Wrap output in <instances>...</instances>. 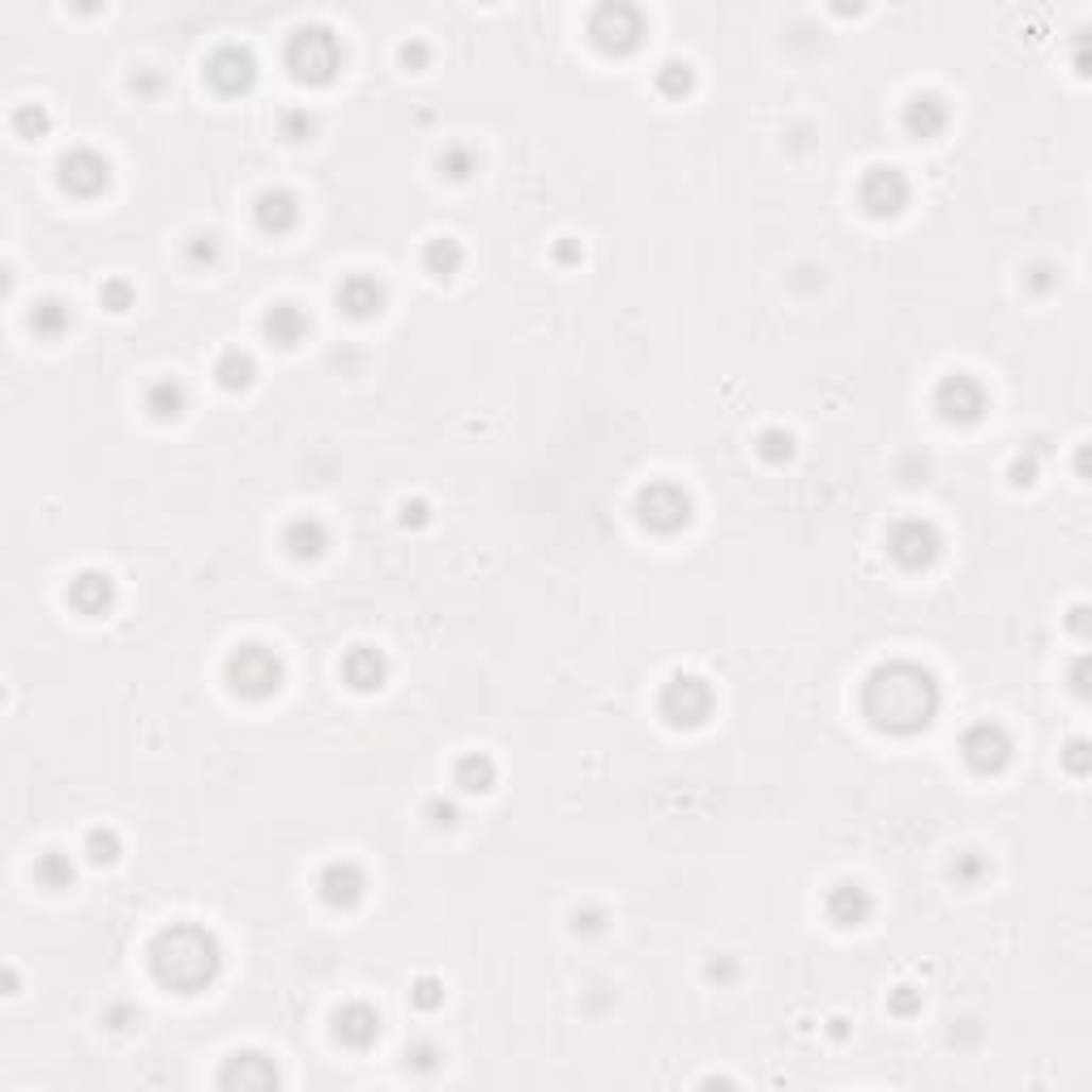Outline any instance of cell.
<instances>
[{
	"label": "cell",
	"instance_id": "d6a6232c",
	"mask_svg": "<svg viewBox=\"0 0 1092 1092\" xmlns=\"http://www.w3.org/2000/svg\"><path fill=\"white\" fill-rule=\"evenodd\" d=\"M86 850H90L95 863H116V858H120V841H116L112 829H95V833L86 837Z\"/></svg>",
	"mask_w": 1092,
	"mask_h": 1092
},
{
	"label": "cell",
	"instance_id": "ac0fdd59",
	"mask_svg": "<svg viewBox=\"0 0 1092 1092\" xmlns=\"http://www.w3.org/2000/svg\"><path fill=\"white\" fill-rule=\"evenodd\" d=\"M256 222H260V231H273V235L291 231L300 222V201L283 188H269V192L256 197Z\"/></svg>",
	"mask_w": 1092,
	"mask_h": 1092
},
{
	"label": "cell",
	"instance_id": "9c48e42d",
	"mask_svg": "<svg viewBox=\"0 0 1092 1092\" xmlns=\"http://www.w3.org/2000/svg\"><path fill=\"white\" fill-rule=\"evenodd\" d=\"M594 39L602 44V48H611V52H628V48H636L641 44V31H645V22H641V14L632 10V5H602L598 14H594Z\"/></svg>",
	"mask_w": 1092,
	"mask_h": 1092
},
{
	"label": "cell",
	"instance_id": "603a6c76",
	"mask_svg": "<svg viewBox=\"0 0 1092 1092\" xmlns=\"http://www.w3.org/2000/svg\"><path fill=\"white\" fill-rule=\"evenodd\" d=\"M265 334L278 346H295L308 334V317L295 304H278V308H269V317H265Z\"/></svg>",
	"mask_w": 1092,
	"mask_h": 1092
},
{
	"label": "cell",
	"instance_id": "836d02e7",
	"mask_svg": "<svg viewBox=\"0 0 1092 1092\" xmlns=\"http://www.w3.org/2000/svg\"><path fill=\"white\" fill-rule=\"evenodd\" d=\"M14 129H18L22 137H35V133L48 129V112H44V107H18V112H14Z\"/></svg>",
	"mask_w": 1092,
	"mask_h": 1092
},
{
	"label": "cell",
	"instance_id": "7402d4cb",
	"mask_svg": "<svg viewBox=\"0 0 1092 1092\" xmlns=\"http://www.w3.org/2000/svg\"><path fill=\"white\" fill-rule=\"evenodd\" d=\"M342 670H346V683H351V687H359V692H372V687L385 679V658H380L376 649L359 645V649H351V653H346Z\"/></svg>",
	"mask_w": 1092,
	"mask_h": 1092
},
{
	"label": "cell",
	"instance_id": "4fadbf2b",
	"mask_svg": "<svg viewBox=\"0 0 1092 1092\" xmlns=\"http://www.w3.org/2000/svg\"><path fill=\"white\" fill-rule=\"evenodd\" d=\"M61 184L78 197H95L107 188V158L95 150H73L61 158Z\"/></svg>",
	"mask_w": 1092,
	"mask_h": 1092
},
{
	"label": "cell",
	"instance_id": "5bb4252c",
	"mask_svg": "<svg viewBox=\"0 0 1092 1092\" xmlns=\"http://www.w3.org/2000/svg\"><path fill=\"white\" fill-rule=\"evenodd\" d=\"M334 1033H338L342 1045L368 1050V1045L376 1041V1033H380V1016H376L368 1003H346V1007L334 1016Z\"/></svg>",
	"mask_w": 1092,
	"mask_h": 1092
},
{
	"label": "cell",
	"instance_id": "8992f818",
	"mask_svg": "<svg viewBox=\"0 0 1092 1092\" xmlns=\"http://www.w3.org/2000/svg\"><path fill=\"white\" fill-rule=\"evenodd\" d=\"M713 709V692L704 679H692V675H679L666 683L662 692V713L675 721V726H700Z\"/></svg>",
	"mask_w": 1092,
	"mask_h": 1092
},
{
	"label": "cell",
	"instance_id": "8d00e7d4",
	"mask_svg": "<svg viewBox=\"0 0 1092 1092\" xmlns=\"http://www.w3.org/2000/svg\"><path fill=\"white\" fill-rule=\"evenodd\" d=\"M918 1007H922V994H918L914 986H901V990L892 994V1011H897V1016H909V1011H918Z\"/></svg>",
	"mask_w": 1092,
	"mask_h": 1092
},
{
	"label": "cell",
	"instance_id": "8fae6325",
	"mask_svg": "<svg viewBox=\"0 0 1092 1092\" xmlns=\"http://www.w3.org/2000/svg\"><path fill=\"white\" fill-rule=\"evenodd\" d=\"M960 751H965V760H969L973 772H999V768L1011 760V738L1003 734V726L982 721V726H973V730L965 734Z\"/></svg>",
	"mask_w": 1092,
	"mask_h": 1092
},
{
	"label": "cell",
	"instance_id": "b9f144b4",
	"mask_svg": "<svg viewBox=\"0 0 1092 1092\" xmlns=\"http://www.w3.org/2000/svg\"><path fill=\"white\" fill-rule=\"evenodd\" d=\"M192 256H197V260H201V256H205V260H214V243H209V235H205V243H197V248H192Z\"/></svg>",
	"mask_w": 1092,
	"mask_h": 1092
},
{
	"label": "cell",
	"instance_id": "f35d334b",
	"mask_svg": "<svg viewBox=\"0 0 1092 1092\" xmlns=\"http://www.w3.org/2000/svg\"><path fill=\"white\" fill-rule=\"evenodd\" d=\"M308 129H312V120H308L304 112H291V116H287V133H291V137H300V133H308Z\"/></svg>",
	"mask_w": 1092,
	"mask_h": 1092
},
{
	"label": "cell",
	"instance_id": "484cf974",
	"mask_svg": "<svg viewBox=\"0 0 1092 1092\" xmlns=\"http://www.w3.org/2000/svg\"><path fill=\"white\" fill-rule=\"evenodd\" d=\"M491 781H495V764H491L487 755H465V760L457 764V785H461V789L482 794V789H491Z\"/></svg>",
	"mask_w": 1092,
	"mask_h": 1092
},
{
	"label": "cell",
	"instance_id": "7a4b0ae2",
	"mask_svg": "<svg viewBox=\"0 0 1092 1092\" xmlns=\"http://www.w3.org/2000/svg\"><path fill=\"white\" fill-rule=\"evenodd\" d=\"M150 969L163 986H171L180 994H197L222 973V952L209 931L180 922V926H167L150 943Z\"/></svg>",
	"mask_w": 1092,
	"mask_h": 1092
},
{
	"label": "cell",
	"instance_id": "ffe728a7",
	"mask_svg": "<svg viewBox=\"0 0 1092 1092\" xmlns=\"http://www.w3.org/2000/svg\"><path fill=\"white\" fill-rule=\"evenodd\" d=\"M829 914H833L837 926H858V922H867V914H871L867 888H858V884L833 888V892H829Z\"/></svg>",
	"mask_w": 1092,
	"mask_h": 1092
},
{
	"label": "cell",
	"instance_id": "cb8c5ba5",
	"mask_svg": "<svg viewBox=\"0 0 1092 1092\" xmlns=\"http://www.w3.org/2000/svg\"><path fill=\"white\" fill-rule=\"evenodd\" d=\"M905 124H909V133H918V137H935V133L948 124V107H943L935 95H918V99L909 103V112H905Z\"/></svg>",
	"mask_w": 1092,
	"mask_h": 1092
},
{
	"label": "cell",
	"instance_id": "5b68a950",
	"mask_svg": "<svg viewBox=\"0 0 1092 1092\" xmlns=\"http://www.w3.org/2000/svg\"><path fill=\"white\" fill-rule=\"evenodd\" d=\"M636 516H641V525H649L658 533H675L679 525H687L692 499L675 482H649L636 495Z\"/></svg>",
	"mask_w": 1092,
	"mask_h": 1092
},
{
	"label": "cell",
	"instance_id": "277c9868",
	"mask_svg": "<svg viewBox=\"0 0 1092 1092\" xmlns=\"http://www.w3.org/2000/svg\"><path fill=\"white\" fill-rule=\"evenodd\" d=\"M226 683L248 700H265L283 683V662L265 645H243L226 658Z\"/></svg>",
	"mask_w": 1092,
	"mask_h": 1092
},
{
	"label": "cell",
	"instance_id": "1f68e13d",
	"mask_svg": "<svg viewBox=\"0 0 1092 1092\" xmlns=\"http://www.w3.org/2000/svg\"><path fill=\"white\" fill-rule=\"evenodd\" d=\"M760 457H768V461H789V457H794V436L781 431V427H768V431L760 436Z\"/></svg>",
	"mask_w": 1092,
	"mask_h": 1092
},
{
	"label": "cell",
	"instance_id": "ee69618b",
	"mask_svg": "<svg viewBox=\"0 0 1092 1092\" xmlns=\"http://www.w3.org/2000/svg\"><path fill=\"white\" fill-rule=\"evenodd\" d=\"M709 977H734V965H709Z\"/></svg>",
	"mask_w": 1092,
	"mask_h": 1092
},
{
	"label": "cell",
	"instance_id": "7bdbcfd3",
	"mask_svg": "<svg viewBox=\"0 0 1092 1092\" xmlns=\"http://www.w3.org/2000/svg\"><path fill=\"white\" fill-rule=\"evenodd\" d=\"M402 56H406V65H410V61H414V65H419V61H423V56H427V52H423V48H419V44H414V48H402Z\"/></svg>",
	"mask_w": 1092,
	"mask_h": 1092
},
{
	"label": "cell",
	"instance_id": "44dd1931",
	"mask_svg": "<svg viewBox=\"0 0 1092 1092\" xmlns=\"http://www.w3.org/2000/svg\"><path fill=\"white\" fill-rule=\"evenodd\" d=\"M287 546H291L295 560H317L329 546V533H325V525L317 516H300V521L287 525Z\"/></svg>",
	"mask_w": 1092,
	"mask_h": 1092
},
{
	"label": "cell",
	"instance_id": "ab89813d",
	"mask_svg": "<svg viewBox=\"0 0 1092 1092\" xmlns=\"http://www.w3.org/2000/svg\"><path fill=\"white\" fill-rule=\"evenodd\" d=\"M419 525V521H427V504H406V525Z\"/></svg>",
	"mask_w": 1092,
	"mask_h": 1092
},
{
	"label": "cell",
	"instance_id": "9a60e30c",
	"mask_svg": "<svg viewBox=\"0 0 1092 1092\" xmlns=\"http://www.w3.org/2000/svg\"><path fill=\"white\" fill-rule=\"evenodd\" d=\"M218 1084L222 1088H273V1084H278V1071H273V1062L260 1058V1054H235L222 1067Z\"/></svg>",
	"mask_w": 1092,
	"mask_h": 1092
},
{
	"label": "cell",
	"instance_id": "83f0119b",
	"mask_svg": "<svg viewBox=\"0 0 1092 1092\" xmlns=\"http://www.w3.org/2000/svg\"><path fill=\"white\" fill-rule=\"evenodd\" d=\"M35 880H39L44 888H69V884H73V863H69V854H61V850L44 854V858L35 863Z\"/></svg>",
	"mask_w": 1092,
	"mask_h": 1092
},
{
	"label": "cell",
	"instance_id": "7c38bea8",
	"mask_svg": "<svg viewBox=\"0 0 1092 1092\" xmlns=\"http://www.w3.org/2000/svg\"><path fill=\"white\" fill-rule=\"evenodd\" d=\"M858 197H863L867 214L888 218V214H897V209L909 201V184H905V175H901V171H892V167H875V171H867V180H863Z\"/></svg>",
	"mask_w": 1092,
	"mask_h": 1092
},
{
	"label": "cell",
	"instance_id": "d6986e66",
	"mask_svg": "<svg viewBox=\"0 0 1092 1092\" xmlns=\"http://www.w3.org/2000/svg\"><path fill=\"white\" fill-rule=\"evenodd\" d=\"M380 304H385V291H380V283L376 278H346L342 287H338V308L342 312H351L355 321H363V317H372V312H380Z\"/></svg>",
	"mask_w": 1092,
	"mask_h": 1092
},
{
	"label": "cell",
	"instance_id": "3957f363",
	"mask_svg": "<svg viewBox=\"0 0 1092 1092\" xmlns=\"http://www.w3.org/2000/svg\"><path fill=\"white\" fill-rule=\"evenodd\" d=\"M287 65L300 82H329L334 69L342 65V48L334 39V31L325 27H304L291 35L287 44Z\"/></svg>",
	"mask_w": 1092,
	"mask_h": 1092
},
{
	"label": "cell",
	"instance_id": "2e32d148",
	"mask_svg": "<svg viewBox=\"0 0 1092 1092\" xmlns=\"http://www.w3.org/2000/svg\"><path fill=\"white\" fill-rule=\"evenodd\" d=\"M112 598H116V585H112V577L99 573V568H86V573L69 585V602H73L82 615H103V611L112 607Z\"/></svg>",
	"mask_w": 1092,
	"mask_h": 1092
},
{
	"label": "cell",
	"instance_id": "d4e9b609",
	"mask_svg": "<svg viewBox=\"0 0 1092 1092\" xmlns=\"http://www.w3.org/2000/svg\"><path fill=\"white\" fill-rule=\"evenodd\" d=\"M31 329H35L39 338H61V334L69 329V308H65L61 300H44V304H35V312H31Z\"/></svg>",
	"mask_w": 1092,
	"mask_h": 1092
},
{
	"label": "cell",
	"instance_id": "e575fe53",
	"mask_svg": "<svg viewBox=\"0 0 1092 1092\" xmlns=\"http://www.w3.org/2000/svg\"><path fill=\"white\" fill-rule=\"evenodd\" d=\"M440 167H444V171H448L453 180H465V175L474 171V158H470V150H444Z\"/></svg>",
	"mask_w": 1092,
	"mask_h": 1092
},
{
	"label": "cell",
	"instance_id": "e0dca14e",
	"mask_svg": "<svg viewBox=\"0 0 1092 1092\" xmlns=\"http://www.w3.org/2000/svg\"><path fill=\"white\" fill-rule=\"evenodd\" d=\"M363 888H368V880H363V871H359L355 863H334V867L321 875V897H325L329 905H338V909H351V905L363 897Z\"/></svg>",
	"mask_w": 1092,
	"mask_h": 1092
},
{
	"label": "cell",
	"instance_id": "d590c367",
	"mask_svg": "<svg viewBox=\"0 0 1092 1092\" xmlns=\"http://www.w3.org/2000/svg\"><path fill=\"white\" fill-rule=\"evenodd\" d=\"M103 304H107L112 312H124V308L133 304V291H129L124 283H107V287H103Z\"/></svg>",
	"mask_w": 1092,
	"mask_h": 1092
},
{
	"label": "cell",
	"instance_id": "74e56055",
	"mask_svg": "<svg viewBox=\"0 0 1092 1092\" xmlns=\"http://www.w3.org/2000/svg\"><path fill=\"white\" fill-rule=\"evenodd\" d=\"M414 999H419V1007H436V1003H440V986H436L431 977H423V982L414 986Z\"/></svg>",
	"mask_w": 1092,
	"mask_h": 1092
},
{
	"label": "cell",
	"instance_id": "30bf717a",
	"mask_svg": "<svg viewBox=\"0 0 1092 1092\" xmlns=\"http://www.w3.org/2000/svg\"><path fill=\"white\" fill-rule=\"evenodd\" d=\"M205 78L214 82V90L235 95V90H248V86H252V78H256V61H252V52H248V48L226 44V48H218V52L205 61Z\"/></svg>",
	"mask_w": 1092,
	"mask_h": 1092
},
{
	"label": "cell",
	"instance_id": "f546056e",
	"mask_svg": "<svg viewBox=\"0 0 1092 1092\" xmlns=\"http://www.w3.org/2000/svg\"><path fill=\"white\" fill-rule=\"evenodd\" d=\"M146 406H150L158 419H175V414L184 410V389H180V385H171V380H158V385L150 389Z\"/></svg>",
	"mask_w": 1092,
	"mask_h": 1092
},
{
	"label": "cell",
	"instance_id": "4dcf8cb0",
	"mask_svg": "<svg viewBox=\"0 0 1092 1092\" xmlns=\"http://www.w3.org/2000/svg\"><path fill=\"white\" fill-rule=\"evenodd\" d=\"M658 90H666V95L692 90V69H687L683 61H666V65L658 69Z\"/></svg>",
	"mask_w": 1092,
	"mask_h": 1092
},
{
	"label": "cell",
	"instance_id": "52a82bcc",
	"mask_svg": "<svg viewBox=\"0 0 1092 1092\" xmlns=\"http://www.w3.org/2000/svg\"><path fill=\"white\" fill-rule=\"evenodd\" d=\"M888 551H892V560L905 564V568H926V564L939 556V533H935L931 521L909 516V521H901V525L888 533Z\"/></svg>",
	"mask_w": 1092,
	"mask_h": 1092
},
{
	"label": "cell",
	"instance_id": "60d3db41",
	"mask_svg": "<svg viewBox=\"0 0 1092 1092\" xmlns=\"http://www.w3.org/2000/svg\"><path fill=\"white\" fill-rule=\"evenodd\" d=\"M410 1054H414V1067H431V1054H436V1050H431V1045H414Z\"/></svg>",
	"mask_w": 1092,
	"mask_h": 1092
},
{
	"label": "cell",
	"instance_id": "f1b7e54d",
	"mask_svg": "<svg viewBox=\"0 0 1092 1092\" xmlns=\"http://www.w3.org/2000/svg\"><path fill=\"white\" fill-rule=\"evenodd\" d=\"M252 359L243 355V351H226L222 359H218V380H222V389H243L248 380H252Z\"/></svg>",
	"mask_w": 1092,
	"mask_h": 1092
},
{
	"label": "cell",
	"instance_id": "6da1fadb",
	"mask_svg": "<svg viewBox=\"0 0 1092 1092\" xmlns=\"http://www.w3.org/2000/svg\"><path fill=\"white\" fill-rule=\"evenodd\" d=\"M935 709H939V687L914 662H888V666L871 670V679L863 687V713L871 717V726H880L888 734L922 730L935 717Z\"/></svg>",
	"mask_w": 1092,
	"mask_h": 1092
},
{
	"label": "cell",
	"instance_id": "ba28073f",
	"mask_svg": "<svg viewBox=\"0 0 1092 1092\" xmlns=\"http://www.w3.org/2000/svg\"><path fill=\"white\" fill-rule=\"evenodd\" d=\"M935 410L948 419V423H977L982 410H986V389L973 380V376H948L939 389H935Z\"/></svg>",
	"mask_w": 1092,
	"mask_h": 1092
},
{
	"label": "cell",
	"instance_id": "4316f807",
	"mask_svg": "<svg viewBox=\"0 0 1092 1092\" xmlns=\"http://www.w3.org/2000/svg\"><path fill=\"white\" fill-rule=\"evenodd\" d=\"M423 260H427V269L431 273H457L461 269V260H465V252H461V243L457 239H431L427 243V252H423Z\"/></svg>",
	"mask_w": 1092,
	"mask_h": 1092
}]
</instances>
